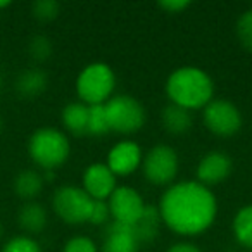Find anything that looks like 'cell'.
Wrapping results in <instances>:
<instances>
[{
    "instance_id": "26",
    "label": "cell",
    "mask_w": 252,
    "mask_h": 252,
    "mask_svg": "<svg viewBox=\"0 0 252 252\" xmlns=\"http://www.w3.org/2000/svg\"><path fill=\"white\" fill-rule=\"evenodd\" d=\"M63 252H98V247L90 237H73L64 244Z\"/></svg>"
},
{
    "instance_id": "25",
    "label": "cell",
    "mask_w": 252,
    "mask_h": 252,
    "mask_svg": "<svg viewBox=\"0 0 252 252\" xmlns=\"http://www.w3.org/2000/svg\"><path fill=\"white\" fill-rule=\"evenodd\" d=\"M0 252H42L40 244L28 235H16L9 238Z\"/></svg>"
},
{
    "instance_id": "19",
    "label": "cell",
    "mask_w": 252,
    "mask_h": 252,
    "mask_svg": "<svg viewBox=\"0 0 252 252\" xmlns=\"http://www.w3.org/2000/svg\"><path fill=\"white\" fill-rule=\"evenodd\" d=\"M45 187L43 175L36 169H23L14 178V192L25 202H32L42 193Z\"/></svg>"
},
{
    "instance_id": "28",
    "label": "cell",
    "mask_w": 252,
    "mask_h": 252,
    "mask_svg": "<svg viewBox=\"0 0 252 252\" xmlns=\"http://www.w3.org/2000/svg\"><path fill=\"white\" fill-rule=\"evenodd\" d=\"M158 5L168 14H180V12L187 11L192 5V2L190 0H161Z\"/></svg>"
},
{
    "instance_id": "21",
    "label": "cell",
    "mask_w": 252,
    "mask_h": 252,
    "mask_svg": "<svg viewBox=\"0 0 252 252\" xmlns=\"http://www.w3.org/2000/svg\"><path fill=\"white\" fill-rule=\"evenodd\" d=\"M107 114H105V105H88V135L92 137H102V135L109 133Z\"/></svg>"
},
{
    "instance_id": "9",
    "label": "cell",
    "mask_w": 252,
    "mask_h": 252,
    "mask_svg": "<svg viewBox=\"0 0 252 252\" xmlns=\"http://www.w3.org/2000/svg\"><path fill=\"white\" fill-rule=\"evenodd\" d=\"M107 204L112 221L128 224V226H133L140 220V216L145 211V206H147V202L138 193V190L128 185L118 187L107 199Z\"/></svg>"
},
{
    "instance_id": "15",
    "label": "cell",
    "mask_w": 252,
    "mask_h": 252,
    "mask_svg": "<svg viewBox=\"0 0 252 252\" xmlns=\"http://www.w3.org/2000/svg\"><path fill=\"white\" fill-rule=\"evenodd\" d=\"M18 223L21 230L28 237H32V235H38L45 230L49 224V214L42 204L32 200V202H25L21 206L18 213Z\"/></svg>"
},
{
    "instance_id": "13",
    "label": "cell",
    "mask_w": 252,
    "mask_h": 252,
    "mask_svg": "<svg viewBox=\"0 0 252 252\" xmlns=\"http://www.w3.org/2000/svg\"><path fill=\"white\" fill-rule=\"evenodd\" d=\"M140 244L133 233V228L128 224L111 221L107 223L102 237L100 252H138Z\"/></svg>"
},
{
    "instance_id": "4",
    "label": "cell",
    "mask_w": 252,
    "mask_h": 252,
    "mask_svg": "<svg viewBox=\"0 0 252 252\" xmlns=\"http://www.w3.org/2000/svg\"><path fill=\"white\" fill-rule=\"evenodd\" d=\"M116 74L105 63H92L80 71L76 78V94L87 105L105 104L112 97Z\"/></svg>"
},
{
    "instance_id": "6",
    "label": "cell",
    "mask_w": 252,
    "mask_h": 252,
    "mask_svg": "<svg viewBox=\"0 0 252 252\" xmlns=\"http://www.w3.org/2000/svg\"><path fill=\"white\" fill-rule=\"evenodd\" d=\"M94 199L83 190V187L63 185L52 195V209L66 224H83L90 220Z\"/></svg>"
},
{
    "instance_id": "17",
    "label": "cell",
    "mask_w": 252,
    "mask_h": 252,
    "mask_svg": "<svg viewBox=\"0 0 252 252\" xmlns=\"http://www.w3.org/2000/svg\"><path fill=\"white\" fill-rule=\"evenodd\" d=\"M64 130L73 137H85L88 135V105L83 102H69L64 105L63 114Z\"/></svg>"
},
{
    "instance_id": "22",
    "label": "cell",
    "mask_w": 252,
    "mask_h": 252,
    "mask_svg": "<svg viewBox=\"0 0 252 252\" xmlns=\"http://www.w3.org/2000/svg\"><path fill=\"white\" fill-rule=\"evenodd\" d=\"M28 54L35 63H45L52 57L54 45L47 35H35L28 40Z\"/></svg>"
},
{
    "instance_id": "11",
    "label": "cell",
    "mask_w": 252,
    "mask_h": 252,
    "mask_svg": "<svg viewBox=\"0 0 252 252\" xmlns=\"http://www.w3.org/2000/svg\"><path fill=\"white\" fill-rule=\"evenodd\" d=\"M233 169V161L230 156L221 151L207 152L197 164V182L206 187H214L223 183Z\"/></svg>"
},
{
    "instance_id": "8",
    "label": "cell",
    "mask_w": 252,
    "mask_h": 252,
    "mask_svg": "<svg viewBox=\"0 0 252 252\" xmlns=\"http://www.w3.org/2000/svg\"><path fill=\"white\" fill-rule=\"evenodd\" d=\"M202 121L213 135L221 138L233 137L242 128V112L226 98H213L202 109Z\"/></svg>"
},
{
    "instance_id": "29",
    "label": "cell",
    "mask_w": 252,
    "mask_h": 252,
    "mask_svg": "<svg viewBox=\"0 0 252 252\" xmlns=\"http://www.w3.org/2000/svg\"><path fill=\"white\" fill-rule=\"evenodd\" d=\"M166 252H202L199 245L192 244V242H176Z\"/></svg>"
},
{
    "instance_id": "18",
    "label": "cell",
    "mask_w": 252,
    "mask_h": 252,
    "mask_svg": "<svg viewBox=\"0 0 252 252\" xmlns=\"http://www.w3.org/2000/svg\"><path fill=\"white\" fill-rule=\"evenodd\" d=\"M161 123L168 133L185 135L193 125L192 111L180 107L176 104H168L161 111Z\"/></svg>"
},
{
    "instance_id": "30",
    "label": "cell",
    "mask_w": 252,
    "mask_h": 252,
    "mask_svg": "<svg viewBox=\"0 0 252 252\" xmlns=\"http://www.w3.org/2000/svg\"><path fill=\"white\" fill-rule=\"evenodd\" d=\"M11 5V0H2L0 2V9H5V7H9Z\"/></svg>"
},
{
    "instance_id": "2",
    "label": "cell",
    "mask_w": 252,
    "mask_h": 252,
    "mask_svg": "<svg viewBox=\"0 0 252 252\" xmlns=\"http://www.w3.org/2000/svg\"><path fill=\"white\" fill-rule=\"evenodd\" d=\"M166 95L171 104L189 111L204 109L214 95V83L204 69L197 66H182L166 80Z\"/></svg>"
},
{
    "instance_id": "24",
    "label": "cell",
    "mask_w": 252,
    "mask_h": 252,
    "mask_svg": "<svg viewBox=\"0 0 252 252\" xmlns=\"http://www.w3.org/2000/svg\"><path fill=\"white\" fill-rule=\"evenodd\" d=\"M61 12V4L56 0H36L32 5V14L35 19L42 23H49L59 16Z\"/></svg>"
},
{
    "instance_id": "33",
    "label": "cell",
    "mask_w": 252,
    "mask_h": 252,
    "mask_svg": "<svg viewBox=\"0 0 252 252\" xmlns=\"http://www.w3.org/2000/svg\"><path fill=\"white\" fill-rule=\"evenodd\" d=\"M0 90H2V74H0Z\"/></svg>"
},
{
    "instance_id": "23",
    "label": "cell",
    "mask_w": 252,
    "mask_h": 252,
    "mask_svg": "<svg viewBox=\"0 0 252 252\" xmlns=\"http://www.w3.org/2000/svg\"><path fill=\"white\" fill-rule=\"evenodd\" d=\"M235 33H237L240 45L252 52V9H247L238 16Z\"/></svg>"
},
{
    "instance_id": "20",
    "label": "cell",
    "mask_w": 252,
    "mask_h": 252,
    "mask_svg": "<svg viewBox=\"0 0 252 252\" xmlns=\"http://www.w3.org/2000/svg\"><path fill=\"white\" fill-rule=\"evenodd\" d=\"M233 237L242 247L252 252V204L240 207L231 223Z\"/></svg>"
},
{
    "instance_id": "10",
    "label": "cell",
    "mask_w": 252,
    "mask_h": 252,
    "mask_svg": "<svg viewBox=\"0 0 252 252\" xmlns=\"http://www.w3.org/2000/svg\"><path fill=\"white\" fill-rule=\"evenodd\" d=\"M142 159H144V152L137 142L123 140L111 147L105 164L116 176H128L140 168Z\"/></svg>"
},
{
    "instance_id": "1",
    "label": "cell",
    "mask_w": 252,
    "mask_h": 252,
    "mask_svg": "<svg viewBox=\"0 0 252 252\" xmlns=\"http://www.w3.org/2000/svg\"><path fill=\"white\" fill-rule=\"evenodd\" d=\"M162 224L173 233L195 237L213 226L218 214V200L209 187L197 180L176 182L166 189L159 200Z\"/></svg>"
},
{
    "instance_id": "16",
    "label": "cell",
    "mask_w": 252,
    "mask_h": 252,
    "mask_svg": "<svg viewBox=\"0 0 252 252\" xmlns=\"http://www.w3.org/2000/svg\"><path fill=\"white\" fill-rule=\"evenodd\" d=\"M161 214H159L158 206H152V204H147L145 206L144 214L140 216V220L133 224V233L137 237L138 244H152L159 238V233H161Z\"/></svg>"
},
{
    "instance_id": "27",
    "label": "cell",
    "mask_w": 252,
    "mask_h": 252,
    "mask_svg": "<svg viewBox=\"0 0 252 252\" xmlns=\"http://www.w3.org/2000/svg\"><path fill=\"white\" fill-rule=\"evenodd\" d=\"M109 218H111V211H109L107 200H94V207H92L90 220H88V223L98 226V224L107 223Z\"/></svg>"
},
{
    "instance_id": "31",
    "label": "cell",
    "mask_w": 252,
    "mask_h": 252,
    "mask_svg": "<svg viewBox=\"0 0 252 252\" xmlns=\"http://www.w3.org/2000/svg\"><path fill=\"white\" fill-rule=\"evenodd\" d=\"M4 131V121H2V118H0V133Z\"/></svg>"
},
{
    "instance_id": "32",
    "label": "cell",
    "mask_w": 252,
    "mask_h": 252,
    "mask_svg": "<svg viewBox=\"0 0 252 252\" xmlns=\"http://www.w3.org/2000/svg\"><path fill=\"white\" fill-rule=\"evenodd\" d=\"M2 235H4V226H2V221H0V238H2Z\"/></svg>"
},
{
    "instance_id": "14",
    "label": "cell",
    "mask_w": 252,
    "mask_h": 252,
    "mask_svg": "<svg viewBox=\"0 0 252 252\" xmlns=\"http://www.w3.org/2000/svg\"><path fill=\"white\" fill-rule=\"evenodd\" d=\"M49 87V74L38 67H30L18 74L14 90L21 98H36Z\"/></svg>"
},
{
    "instance_id": "7",
    "label": "cell",
    "mask_w": 252,
    "mask_h": 252,
    "mask_svg": "<svg viewBox=\"0 0 252 252\" xmlns=\"http://www.w3.org/2000/svg\"><path fill=\"white\" fill-rule=\"evenodd\" d=\"M178 152L168 144H158L151 147L142 159V173L145 180L156 187L173 185L178 176Z\"/></svg>"
},
{
    "instance_id": "12",
    "label": "cell",
    "mask_w": 252,
    "mask_h": 252,
    "mask_svg": "<svg viewBox=\"0 0 252 252\" xmlns=\"http://www.w3.org/2000/svg\"><path fill=\"white\" fill-rule=\"evenodd\" d=\"M116 178L105 162H94L83 173V190L94 200H107L118 189Z\"/></svg>"
},
{
    "instance_id": "5",
    "label": "cell",
    "mask_w": 252,
    "mask_h": 252,
    "mask_svg": "<svg viewBox=\"0 0 252 252\" xmlns=\"http://www.w3.org/2000/svg\"><path fill=\"white\" fill-rule=\"evenodd\" d=\"M105 114H107L111 131L119 135L137 133L144 128L147 121L145 107L131 95H112L105 102Z\"/></svg>"
},
{
    "instance_id": "3",
    "label": "cell",
    "mask_w": 252,
    "mask_h": 252,
    "mask_svg": "<svg viewBox=\"0 0 252 252\" xmlns=\"http://www.w3.org/2000/svg\"><path fill=\"white\" fill-rule=\"evenodd\" d=\"M28 154L43 171H57L69 159L71 142L64 131L52 126H43L30 137Z\"/></svg>"
}]
</instances>
